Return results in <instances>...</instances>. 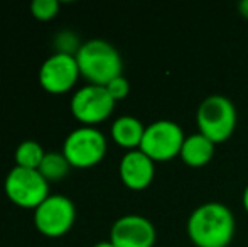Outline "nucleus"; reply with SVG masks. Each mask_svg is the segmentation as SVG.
Returning a JSON list of instances; mask_svg holds the SVG:
<instances>
[{"label":"nucleus","mask_w":248,"mask_h":247,"mask_svg":"<svg viewBox=\"0 0 248 247\" xmlns=\"http://www.w3.org/2000/svg\"><path fill=\"white\" fill-rule=\"evenodd\" d=\"M186 229L196 247H228L235 235V217L225 203L208 201L194 208Z\"/></svg>","instance_id":"obj_1"},{"label":"nucleus","mask_w":248,"mask_h":247,"mask_svg":"<svg viewBox=\"0 0 248 247\" xmlns=\"http://www.w3.org/2000/svg\"><path fill=\"white\" fill-rule=\"evenodd\" d=\"M59 2L58 0H34L31 3V14L39 20H51L58 16Z\"/></svg>","instance_id":"obj_16"},{"label":"nucleus","mask_w":248,"mask_h":247,"mask_svg":"<svg viewBox=\"0 0 248 247\" xmlns=\"http://www.w3.org/2000/svg\"><path fill=\"white\" fill-rule=\"evenodd\" d=\"M183 129L172 120H155L145 127L140 151L147 154L154 163L170 161L181 154L184 144Z\"/></svg>","instance_id":"obj_6"},{"label":"nucleus","mask_w":248,"mask_h":247,"mask_svg":"<svg viewBox=\"0 0 248 247\" xmlns=\"http://www.w3.org/2000/svg\"><path fill=\"white\" fill-rule=\"evenodd\" d=\"M118 175H120L122 183L127 188L140 191L152 183L154 175H155V166H154L152 159L147 154H144L140 149H134V151H127L120 159Z\"/></svg>","instance_id":"obj_11"},{"label":"nucleus","mask_w":248,"mask_h":247,"mask_svg":"<svg viewBox=\"0 0 248 247\" xmlns=\"http://www.w3.org/2000/svg\"><path fill=\"white\" fill-rule=\"evenodd\" d=\"M3 191L14 205L36 210L49 197V181L37 169L14 166L5 176Z\"/></svg>","instance_id":"obj_5"},{"label":"nucleus","mask_w":248,"mask_h":247,"mask_svg":"<svg viewBox=\"0 0 248 247\" xmlns=\"http://www.w3.org/2000/svg\"><path fill=\"white\" fill-rule=\"evenodd\" d=\"M54 46H56V53H62V54H71L76 56L78 49L81 48L78 37L71 33V31H62L58 36L54 37Z\"/></svg>","instance_id":"obj_17"},{"label":"nucleus","mask_w":248,"mask_h":247,"mask_svg":"<svg viewBox=\"0 0 248 247\" xmlns=\"http://www.w3.org/2000/svg\"><path fill=\"white\" fill-rule=\"evenodd\" d=\"M115 103L117 102L111 99L105 86L88 83L73 93L69 109L78 122L88 127H95L111 115Z\"/></svg>","instance_id":"obj_7"},{"label":"nucleus","mask_w":248,"mask_h":247,"mask_svg":"<svg viewBox=\"0 0 248 247\" xmlns=\"http://www.w3.org/2000/svg\"><path fill=\"white\" fill-rule=\"evenodd\" d=\"M69 163L62 152H46L43 163L37 171L47 180V181H59L69 173Z\"/></svg>","instance_id":"obj_15"},{"label":"nucleus","mask_w":248,"mask_h":247,"mask_svg":"<svg viewBox=\"0 0 248 247\" xmlns=\"http://www.w3.org/2000/svg\"><path fill=\"white\" fill-rule=\"evenodd\" d=\"M79 75L92 85L107 86L111 80L122 76V56L113 44L105 39H90L76 53Z\"/></svg>","instance_id":"obj_2"},{"label":"nucleus","mask_w":248,"mask_h":247,"mask_svg":"<svg viewBox=\"0 0 248 247\" xmlns=\"http://www.w3.org/2000/svg\"><path fill=\"white\" fill-rule=\"evenodd\" d=\"M93 247H115L113 244H111L110 241H101V242H96Z\"/></svg>","instance_id":"obj_21"},{"label":"nucleus","mask_w":248,"mask_h":247,"mask_svg":"<svg viewBox=\"0 0 248 247\" xmlns=\"http://www.w3.org/2000/svg\"><path fill=\"white\" fill-rule=\"evenodd\" d=\"M242 203H243V208H245L247 214H248V185L245 186V190H243V195H242Z\"/></svg>","instance_id":"obj_20"},{"label":"nucleus","mask_w":248,"mask_h":247,"mask_svg":"<svg viewBox=\"0 0 248 247\" xmlns=\"http://www.w3.org/2000/svg\"><path fill=\"white\" fill-rule=\"evenodd\" d=\"M105 88L108 90V93H110V97L115 102L127 99L128 92H130V85H128V80L125 78V76H117V78L111 80Z\"/></svg>","instance_id":"obj_18"},{"label":"nucleus","mask_w":248,"mask_h":247,"mask_svg":"<svg viewBox=\"0 0 248 247\" xmlns=\"http://www.w3.org/2000/svg\"><path fill=\"white\" fill-rule=\"evenodd\" d=\"M238 10L245 19H248V0H242V2L238 3Z\"/></svg>","instance_id":"obj_19"},{"label":"nucleus","mask_w":248,"mask_h":247,"mask_svg":"<svg viewBox=\"0 0 248 247\" xmlns=\"http://www.w3.org/2000/svg\"><path fill=\"white\" fill-rule=\"evenodd\" d=\"M79 68L76 58L71 54L54 53L41 65L39 83L47 93L61 95L76 85L79 78Z\"/></svg>","instance_id":"obj_9"},{"label":"nucleus","mask_w":248,"mask_h":247,"mask_svg":"<svg viewBox=\"0 0 248 247\" xmlns=\"http://www.w3.org/2000/svg\"><path fill=\"white\" fill-rule=\"evenodd\" d=\"M213 154H215V142L196 132L184 139L179 156L184 165H187L189 168H202L211 161Z\"/></svg>","instance_id":"obj_13"},{"label":"nucleus","mask_w":248,"mask_h":247,"mask_svg":"<svg viewBox=\"0 0 248 247\" xmlns=\"http://www.w3.org/2000/svg\"><path fill=\"white\" fill-rule=\"evenodd\" d=\"M110 242L115 247H154L155 227L142 215H125L111 225Z\"/></svg>","instance_id":"obj_10"},{"label":"nucleus","mask_w":248,"mask_h":247,"mask_svg":"<svg viewBox=\"0 0 248 247\" xmlns=\"http://www.w3.org/2000/svg\"><path fill=\"white\" fill-rule=\"evenodd\" d=\"M145 127L137 117L132 115H122L111 124L110 134L111 139L117 142L120 148H125L128 151L139 149L144 139Z\"/></svg>","instance_id":"obj_12"},{"label":"nucleus","mask_w":248,"mask_h":247,"mask_svg":"<svg viewBox=\"0 0 248 247\" xmlns=\"http://www.w3.org/2000/svg\"><path fill=\"white\" fill-rule=\"evenodd\" d=\"M199 134L211 142L228 141L236 127V109L225 95H209L201 102L196 112Z\"/></svg>","instance_id":"obj_3"},{"label":"nucleus","mask_w":248,"mask_h":247,"mask_svg":"<svg viewBox=\"0 0 248 247\" xmlns=\"http://www.w3.org/2000/svg\"><path fill=\"white\" fill-rule=\"evenodd\" d=\"M44 156H46V152H44L43 146H41L39 142L24 141L17 146L14 159H16V166H20V168L39 169Z\"/></svg>","instance_id":"obj_14"},{"label":"nucleus","mask_w":248,"mask_h":247,"mask_svg":"<svg viewBox=\"0 0 248 247\" xmlns=\"http://www.w3.org/2000/svg\"><path fill=\"white\" fill-rule=\"evenodd\" d=\"M107 137L96 127H81L71 131L62 142V154L71 168H93L107 154Z\"/></svg>","instance_id":"obj_4"},{"label":"nucleus","mask_w":248,"mask_h":247,"mask_svg":"<svg viewBox=\"0 0 248 247\" xmlns=\"http://www.w3.org/2000/svg\"><path fill=\"white\" fill-rule=\"evenodd\" d=\"M76 220L75 203L64 195H49L34 210V225L46 237H61Z\"/></svg>","instance_id":"obj_8"}]
</instances>
